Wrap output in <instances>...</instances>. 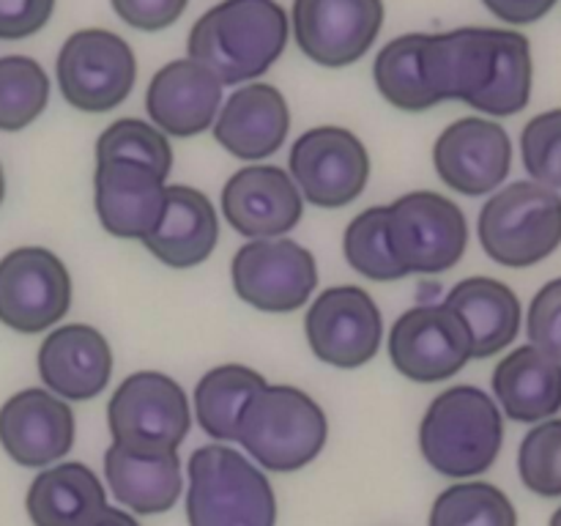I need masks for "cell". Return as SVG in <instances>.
<instances>
[{
  "instance_id": "cell-1",
  "label": "cell",
  "mask_w": 561,
  "mask_h": 526,
  "mask_svg": "<svg viewBox=\"0 0 561 526\" xmlns=\"http://www.w3.org/2000/svg\"><path fill=\"white\" fill-rule=\"evenodd\" d=\"M425 64L438 102H463L493 118H507L526 110L531 99V44L510 27L427 33Z\"/></svg>"
},
{
  "instance_id": "cell-2",
  "label": "cell",
  "mask_w": 561,
  "mask_h": 526,
  "mask_svg": "<svg viewBox=\"0 0 561 526\" xmlns=\"http://www.w3.org/2000/svg\"><path fill=\"white\" fill-rule=\"evenodd\" d=\"M290 20L277 0H222L192 25L186 53L222 85L266 75L288 47Z\"/></svg>"
},
{
  "instance_id": "cell-3",
  "label": "cell",
  "mask_w": 561,
  "mask_h": 526,
  "mask_svg": "<svg viewBox=\"0 0 561 526\" xmlns=\"http://www.w3.org/2000/svg\"><path fill=\"white\" fill-rule=\"evenodd\" d=\"M504 416L480 387L458 384L431 400L420 422V449L433 471L449 480H474L496 464Z\"/></svg>"
},
{
  "instance_id": "cell-4",
  "label": "cell",
  "mask_w": 561,
  "mask_h": 526,
  "mask_svg": "<svg viewBox=\"0 0 561 526\" xmlns=\"http://www.w3.org/2000/svg\"><path fill=\"white\" fill-rule=\"evenodd\" d=\"M190 526H277V493L261 466L225 444L190 455Z\"/></svg>"
},
{
  "instance_id": "cell-5",
  "label": "cell",
  "mask_w": 561,
  "mask_h": 526,
  "mask_svg": "<svg viewBox=\"0 0 561 526\" xmlns=\"http://www.w3.org/2000/svg\"><path fill=\"white\" fill-rule=\"evenodd\" d=\"M477 236L499 266H537L561 247L559 190L526 179L493 192L477 219Z\"/></svg>"
},
{
  "instance_id": "cell-6",
  "label": "cell",
  "mask_w": 561,
  "mask_h": 526,
  "mask_svg": "<svg viewBox=\"0 0 561 526\" xmlns=\"http://www.w3.org/2000/svg\"><path fill=\"white\" fill-rule=\"evenodd\" d=\"M329 420L318 400L290 384H268L247 409L239 444L266 471H299L323 453Z\"/></svg>"
},
{
  "instance_id": "cell-7",
  "label": "cell",
  "mask_w": 561,
  "mask_h": 526,
  "mask_svg": "<svg viewBox=\"0 0 561 526\" xmlns=\"http://www.w3.org/2000/svg\"><path fill=\"white\" fill-rule=\"evenodd\" d=\"M55 75L71 107L80 113H110L121 107L135 88V49L118 33L85 27L64 42Z\"/></svg>"
},
{
  "instance_id": "cell-8",
  "label": "cell",
  "mask_w": 561,
  "mask_h": 526,
  "mask_svg": "<svg viewBox=\"0 0 561 526\" xmlns=\"http://www.w3.org/2000/svg\"><path fill=\"white\" fill-rule=\"evenodd\" d=\"M389 244L405 274H438L453 268L469 244L460 206L431 190L400 195L389 206Z\"/></svg>"
},
{
  "instance_id": "cell-9",
  "label": "cell",
  "mask_w": 561,
  "mask_h": 526,
  "mask_svg": "<svg viewBox=\"0 0 561 526\" xmlns=\"http://www.w3.org/2000/svg\"><path fill=\"white\" fill-rule=\"evenodd\" d=\"M113 442L146 449H179L190 436L192 405L179 381L159 370H137L107 403Z\"/></svg>"
},
{
  "instance_id": "cell-10",
  "label": "cell",
  "mask_w": 561,
  "mask_h": 526,
  "mask_svg": "<svg viewBox=\"0 0 561 526\" xmlns=\"http://www.w3.org/2000/svg\"><path fill=\"white\" fill-rule=\"evenodd\" d=\"M288 168L307 203L343 208L365 192L373 164L365 142L351 129L312 126L290 148Z\"/></svg>"
},
{
  "instance_id": "cell-11",
  "label": "cell",
  "mask_w": 561,
  "mask_h": 526,
  "mask_svg": "<svg viewBox=\"0 0 561 526\" xmlns=\"http://www.w3.org/2000/svg\"><path fill=\"white\" fill-rule=\"evenodd\" d=\"M233 290L261 312H294L318 285L316 255L294 239H255L239 247L230 263Z\"/></svg>"
},
{
  "instance_id": "cell-12",
  "label": "cell",
  "mask_w": 561,
  "mask_h": 526,
  "mask_svg": "<svg viewBox=\"0 0 561 526\" xmlns=\"http://www.w3.org/2000/svg\"><path fill=\"white\" fill-rule=\"evenodd\" d=\"M71 307L66 263L44 247H16L0 258V323L14 332H47Z\"/></svg>"
},
{
  "instance_id": "cell-13",
  "label": "cell",
  "mask_w": 561,
  "mask_h": 526,
  "mask_svg": "<svg viewBox=\"0 0 561 526\" xmlns=\"http://www.w3.org/2000/svg\"><path fill=\"white\" fill-rule=\"evenodd\" d=\"M389 359L409 381L436 384L463 370L474 351L469 329L453 307L416 305L389 329Z\"/></svg>"
},
{
  "instance_id": "cell-14",
  "label": "cell",
  "mask_w": 561,
  "mask_h": 526,
  "mask_svg": "<svg viewBox=\"0 0 561 526\" xmlns=\"http://www.w3.org/2000/svg\"><path fill=\"white\" fill-rule=\"evenodd\" d=\"M305 334L316 359L340 370H354L378 354L383 318L365 288L334 285L307 307Z\"/></svg>"
},
{
  "instance_id": "cell-15",
  "label": "cell",
  "mask_w": 561,
  "mask_h": 526,
  "mask_svg": "<svg viewBox=\"0 0 561 526\" xmlns=\"http://www.w3.org/2000/svg\"><path fill=\"white\" fill-rule=\"evenodd\" d=\"M290 27L312 64L343 69L376 44L383 27V0H294Z\"/></svg>"
},
{
  "instance_id": "cell-16",
  "label": "cell",
  "mask_w": 561,
  "mask_h": 526,
  "mask_svg": "<svg viewBox=\"0 0 561 526\" xmlns=\"http://www.w3.org/2000/svg\"><path fill=\"white\" fill-rule=\"evenodd\" d=\"M433 168L458 195H493L513 168V142L496 121L480 115L458 118L438 135L433 146Z\"/></svg>"
},
{
  "instance_id": "cell-17",
  "label": "cell",
  "mask_w": 561,
  "mask_h": 526,
  "mask_svg": "<svg viewBox=\"0 0 561 526\" xmlns=\"http://www.w3.org/2000/svg\"><path fill=\"white\" fill-rule=\"evenodd\" d=\"M222 217L244 239H279L299 225L305 197L294 175L274 164H250L222 186Z\"/></svg>"
},
{
  "instance_id": "cell-18",
  "label": "cell",
  "mask_w": 561,
  "mask_h": 526,
  "mask_svg": "<svg viewBox=\"0 0 561 526\" xmlns=\"http://www.w3.org/2000/svg\"><path fill=\"white\" fill-rule=\"evenodd\" d=\"M0 447L27 469L64 460L75 447V414L49 389H22L0 405Z\"/></svg>"
},
{
  "instance_id": "cell-19",
  "label": "cell",
  "mask_w": 561,
  "mask_h": 526,
  "mask_svg": "<svg viewBox=\"0 0 561 526\" xmlns=\"http://www.w3.org/2000/svg\"><path fill=\"white\" fill-rule=\"evenodd\" d=\"M222 88L211 69L186 55L164 64L151 77L146 91V113L151 124L168 137H195L214 129V121L225 104Z\"/></svg>"
},
{
  "instance_id": "cell-20",
  "label": "cell",
  "mask_w": 561,
  "mask_h": 526,
  "mask_svg": "<svg viewBox=\"0 0 561 526\" xmlns=\"http://www.w3.org/2000/svg\"><path fill=\"white\" fill-rule=\"evenodd\" d=\"M168 179L137 162H96L93 206L102 228L115 239L146 241L157 228L168 195Z\"/></svg>"
},
{
  "instance_id": "cell-21",
  "label": "cell",
  "mask_w": 561,
  "mask_h": 526,
  "mask_svg": "<svg viewBox=\"0 0 561 526\" xmlns=\"http://www.w3.org/2000/svg\"><path fill=\"white\" fill-rule=\"evenodd\" d=\"M38 376L64 400H91L107 389L113 348L96 327L66 323L53 329L38 348Z\"/></svg>"
},
{
  "instance_id": "cell-22",
  "label": "cell",
  "mask_w": 561,
  "mask_h": 526,
  "mask_svg": "<svg viewBox=\"0 0 561 526\" xmlns=\"http://www.w3.org/2000/svg\"><path fill=\"white\" fill-rule=\"evenodd\" d=\"M290 129V110L283 91L268 82L236 88L214 121V140L236 159L257 162L283 148Z\"/></svg>"
},
{
  "instance_id": "cell-23",
  "label": "cell",
  "mask_w": 561,
  "mask_h": 526,
  "mask_svg": "<svg viewBox=\"0 0 561 526\" xmlns=\"http://www.w3.org/2000/svg\"><path fill=\"white\" fill-rule=\"evenodd\" d=\"M104 480L115 502L135 515L168 513L184 491L179 449L113 442L104 453Z\"/></svg>"
},
{
  "instance_id": "cell-24",
  "label": "cell",
  "mask_w": 561,
  "mask_h": 526,
  "mask_svg": "<svg viewBox=\"0 0 561 526\" xmlns=\"http://www.w3.org/2000/svg\"><path fill=\"white\" fill-rule=\"evenodd\" d=\"M219 241V219L214 203L186 184L168 186L162 217L142 247L170 268H192L208 261Z\"/></svg>"
},
{
  "instance_id": "cell-25",
  "label": "cell",
  "mask_w": 561,
  "mask_h": 526,
  "mask_svg": "<svg viewBox=\"0 0 561 526\" xmlns=\"http://www.w3.org/2000/svg\"><path fill=\"white\" fill-rule=\"evenodd\" d=\"M493 395L510 420H551L561 411V362L537 345H520L493 370Z\"/></svg>"
},
{
  "instance_id": "cell-26",
  "label": "cell",
  "mask_w": 561,
  "mask_h": 526,
  "mask_svg": "<svg viewBox=\"0 0 561 526\" xmlns=\"http://www.w3.org/2000/svg\"><path fill=\"white\" fill-rule=\"evenodd\" d=\"M444 305L453 307L469 329L474 359H488L513 345L524 323L518 294L496 277L460 279L447 294Z\"/></svg>"
},
{
  "instance_id": "cell-27",
  "label": "cell",
  "mask_w": 561,
  "mask_h": 526,
  "mask_svg": "<svg viewBox=\"0 0 561 526\" xmlns=\"http://www.w3.org/2000/svg\"><path fill=\"white\" fill-rule=\"evenodd\" d=\"M25 507L33 526H88L107 507V491L93 469L66 460L31 482Z\"/></svg>"
},
{
  "instance_id": "cell-28",
  "label": "cell",
  "mask_w": 561,
  "mask_h": 526,
  "mask_svg": "<svg viewBox=\"0 0 561 526\" xmlns=\"http://www.w3.org/2000/svg\"><path fill=\"white\" fill-rule=\"evenodd\" d=\"M268 387L263 373L247 365H219L203 373L197 381L192 403L195 422L208 438L219 442H239L241 422L252 400Z\"/></svg>"
},
{
  "instance_id": "cell-29",
  "label": "cell",
  "mask_w": 561,
  "mask_h": 526,
  "mask_svg": "<svg viewBox=\"0 0 561 526\" xmlns=\"http://www.w3.org/2000/svg\"><path fill=\"white\" fill-rule=\"evenodd\" d=\"M427 33H405L392 38L373 64V80L378 93L403 113H425L436 107L438 96L431 85L425 64Z\"/></svg>"
},
{
  "instance_id": "cell-30",
  "label": "cell",
  "mask_w": 561,
  "mask_h": 526,
  "mask_svg": "<svg viewBox=\"0 0 561 526\" xmlns=\"http://www.w3.org/2000/svg\"><path fill=\"white\" fill-rule=\"evenodd\" d=\"M427 526H518V510L493 482L463 480L438 493Z\"/></svg>"
},
{
  "instance_id": "cell-31",
  "label": "cell",
  "mask_w": 561,
  "mask_h": 526,
  "mask_svg": "<svg viewBox=\"0 0 561 526\" xmlns=\"http://www.w3.org/2000/svg\"><path fill=\"white\" fill-rule=\"evenodd\" d=\"M389 206H373L356 214L343 233V255L354 272L376 283L409 277L400 261L394 258L387 233Z\"/></svg>"
},
{
  "instance_id": "cell-32",
  "label": "cell",
  "mask_w": 561,
  "mask_h": 526,
  "mask_svg": "<svg viewBox=\"0 0 561 526\" xmlns=\"http://www.w3.org/2000/svg\"><path fill=\"white\" fill-rule=\"evenodd\" d=\"M49 77L27 55L0 58V132H22L47 110Z\"/></svg>"
},
{
  "instance_id": "cell-33",
  "label": "cell",
  "mask_w": 561,
  "mask_h": 526,
  "mask_svg": "<svg viewBox=\"0 0 561 526\" xmlns=\"http://www.w3.org/2000/svg\"><path fill=\"white\" fill-rule=\"evenodd\" d=\"M137 162L151 168L162 179L173 170V148L168 135L140 118H121L110 124L96 140V162Z\"/></svg>"
},
{
  "instance_id": "cell-34",
  "label": "cell",
  "mask_w": 561,
  "mask_h": 526,
  "mask_svg": "<svg viewBox=\"0 0 561 526\" xmlns=\"http://www.w3.org/2000/svg\"><path fill=\"white\" fill-rule=\"evenodd\" d=\"M520 482L542 499L561 496V416L537 422L518 447Z\"/></svg>"
},
{
  "instance_id": "cell-35",
  "label": "cell",
  "mask_w": 561,
  "mask_h": 526,
  "mask_svg": "<svg viewBox=\"0 0 561 526\" xmlns=\"http://www.w3.org/2000/svg\"><path fill=\"white\" fill-rule=\"evenodd\" d=\"M520 159L531 181L561 186V107L535 115L520 132Z\"/></svg>"
},
{
  "instance_id": "cell-36",
  "label": "cell",
  "mask_w": 561,
  "mask_h": 526,
  "mask_svg": "<svg viewBox=\"0 0 561 526\" xmlns=\"http://www.w3.org/2000/svg\"><path fill=\"white\" fill-rule=\"evenodd\" d=\"M529 343L561 362V277L542 285L526 312Z\"/></svg>"
},
{
  "instance_id": "cell-37",
  "label": "cell",
  "mask_w": 561,
  "mask_h": 526,
  "mask_svg": "<svg viewBox=\"0 0 561 526\" xmlns=\"http://www.w3.org/2000/svg\"><path fill=\"white\" fill-rule=\"evenodd\" d=\"M110 3L129 27L142 33H157L179 22L190 0H110Z\"/></svg>"
},
{
  "instance_id": "cell-38",
  "label": "cell",
  "mask_w": 561,
  "mask_h": 526,
  "mask_svg": "<svg viewBox=\"0 0 561 526\" xmlns=\"http://www.w3.org/2000/svg\"><path fill=\"white\" fill-rule=\"evenodd\" d=\"M55 0H0V42H20L49 22Z\"/></svg>"
},
{
  "instance_id": "cell-39",
  "label": "cell",
  "mask_w": 561,
  "mask_h": 526,
  "mask_svg": "<svg viewBox=\"0 0 561 526\" xmlns=\"http://www.w3.org/2000/svg\"><path fill=\"white\" fill-rule=\"evenodd\" d=\"M482 5L507 25H535L551 14L557 0H482Z\"/></svg>"
},
{
  "instance_id": "cell-40",
  "label": "cell",
  "mask_w": 561,
  "mask_h": 526,
  "mask_svg": "<svg viewBox=\"0 0 561 526\" xmlns=\"http://www.w3.org/2000/svg\"><path fill=\"white\" fill-rule=\"evenodd\" d=\"M88 526H140V521H137L135 513H129V510L110 507L107 504V507H104Z\"/></svg>"
},
{
  "instance_id": "cell-41",
  "label": "cell",
  "mask_w": 561,
  "mask_h": 526,
  "mask_svg": "<svg viewBox=\"0 0 561 526\" xmlns=\"http://www.w3.org/2000/svg\"><path fill=\"white\" fill-rule=\"evenodd\" d=\"M5 197V175H3V164H0V203Z\"/></svg>"
},
{
  "instance_id": "cell-42",
  "label": "cell",
  "mask_w": 561,
  "mask_h": 526,
  "mask_svg": "<svg viewBox=\"0 0 561 526\" xmlns=\"http://www.w3.org/2000/svg\"><path fill=\"white\" fill-rule=\"evenodd\" d=\"M548 526H561V504L557 507V513L551 515V524H548Z\"/></svg>"
}]
</instances>
